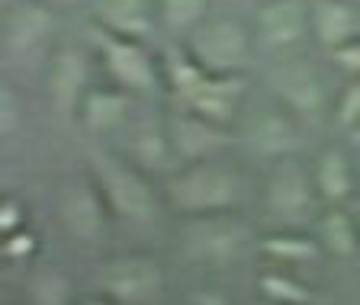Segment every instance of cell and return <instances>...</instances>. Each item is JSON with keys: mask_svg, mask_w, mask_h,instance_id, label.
<instances>
[{"mask_svg": "<svg viewBox=\"0 0 360 305\" xmlns=\"http://www.w3.org/2000/svg\"><path fill=\"white\" fill-rule=\"evenodd\" d=\"M165 103L216 126L235 129L251 100V74H212L187 55L180 42H161Z\"/></svg>", "mask_w": 360, "mask_h": 305, "instance_id": "obj_1", "label": "cell"}, {"mask_svg": "<svg viewBox=\"0 0 360 305\" xmlns=\"http://www.w3.org/2000/svg\"><path fill=\"white\" fill-rule=\"evenodd\" d=\"M167 212L180 219L193 216H216V212H241L255 200L257 183L251 174L232 161L229 155L206 157V161L177 164L171 174L161 177Z\"/></svg>", "mask_w": 360, "mask_h": 305, "instance_id": "obj_2", "label": "cell"}, {"mask_svg": "<svg viewBox=\"0 0 360 305\" xmlns=\"http://www.w3.org/2000/svg\"><path fill=\"white\" fill-rule=\"evenodd\" d=\"M87 171L94 174L106 206H110L116 222L135 225V228H148L165 216V193H161V180L155 183L148 171L132 164L122 151L112 145L94 142L87 148Z\"/></svg>", "mask_w": 360, "mask_h": 305, "instance_id": "obj_3", "label": "cell"}, {"mask_svg": "<svg viewBox=\"0 0 360 305\" xmlns=\"http://www.w3.org/2000/svg\"><path fill=\"white\" fill-rule=\"evenodd\" d=\"M87 45L103 81L116 84L120 90L139 97L142 103L165 100V61H161V52H155L148 42L90 26Z\"/></svg>", "mask_w": 360, "mask_h": 305, "instance_id": "obj_4", "label": "cell"}, {"mask_svg": "<svg viewBox=\"0 0 360 305\" xmlns=\"http://www.w3.org/2000/svg\"><path fill=\"white\" fill-rule=\"evenodd\" d=\"M257 200L264 206V216L277 228H309L325 209L322 196L315 190L312 164L302 155H290L274 164H264Z\"/></svg>", "mask_w": 360, "mask_h": 305, "instance_id": "obj_5", "label": "cell"}, {"mask_svg": "<svg viewBox=\"0 0 360 305\" xmlns=\"http://www.w3.org/2000/svg\"><path fill=\"white\" fill-rule=\"evenodd\" d=\"M261 77H264V93L270 100H277L280 106H286L296 119H302L306 126L328 122L335 93H331L328 81H325V71L306 52L261 61Z\"/></svg>", "mask_w": 360, "mask_h": 305, "instance_id": "obj_6", "label": "cell"}, {"mask_svg": "<svg viewBox=\"0 0 360 305\" xmlns=\"http://www.w3.org/2000/svg\"><path fill=\"white\" fill-rule=\"evenodd\" d=\"M180 45L187 48V55L196 65L212 71V74H251L261 65L251 20L238 13L216 10L200 30H193Z\"/></svg>", "mask_w": 360, "mask_h": 305, "instance_id": "obj_7", "label": "cell"}, {"mask_svg": "<svg viewBox=\"0 0 360 305\" xmlns=\"http://www.w3.org/2000/svg\"><path fill=\"white\" fill-rule=\"evenodd\" d=\"M94 52L90 45L58 42L42 65V100L58 122H77L81 103L94 87Z\"/></svg>", "mask_w": 360, "mask_h": 305, "instance_id": "obj_8", "label": "cell"}, {"mask_svg": "<svg viewBox=\"0 0 360 305\" xmlns=\"http://www.w3.org/2000/svg\"><path fill=\"white\" fill-rule=\"evenodd\" d=\"M255 245V228L241 212H216V216L184 219L180 247L190 261L210 267H232Z\"/></svg>", "mask_w": 360, "mask_h": 305, "instance_id": "obj_9", "label": "cell"}, {"mask_svg": "<svg viewBox=\"0 0 360 305\" xmlns=\"http://www.w3.org/2000/svg\"><path fill=\"white\" fill-rule=\"evenodd\" d=\"M238 148L248 151L251 157H257L261 164H274L280 157L302 155V142H306V122L296 119L286 106H280L277 100L261 103L257 110L241 112L238 126Z\"/></svg>", "mask_w": 360, "mask_h": 305, "instance_id": "obj_10", "label": "cell"}, {"mask_svg": "<svg viewBox=\"0 0 360 305\" xmlns=\"http://www.w3.org/2000/svg\"><path fill=\"white\" fill-rule=\"evenodd\" d=\"M248 20L261 61L306 52V45H312L309 0H257Z\"/></svg>", "mask_w": 360, "mask_h": 305, "instance_id": "obj_11", "label": "cell"}, {"mask_svg": "<svg viewBox=\"0 0 360 305\" xmlns=\"http://www.w3.org/2000/svg\"><path fill=\"white\" fill-rule=\"evenodd\" d=\"M55 219L58 225L81 245H97L103 241L106 228L112 222V212L100 193L94 174L84 167L81 174H68L55 186Z\"/></svg>", "mask_w": 360, "mask_h": 305, "instance_id": "obj_12", "label": "cell"}, {"mask_svg": "<svg viewBox=\"0 0 360 305\" xmlns=\"http://www.w3.org/2000/svg\"><path fill=\"white\" fill-rule=\"evenodd\" d=\"M97 286L120 305H151L165 292V267L142 251L116 254L97 270Z\"/></svg>", "mask_w": 360, "mask_h": 305, "instance_id": "obj_13", "label": "cell"}, {"mask_svg": "<svg viewBox=\"0 0 360 305\" xmlns=\"http://www.w3.org/2000/svg\"><path fill=\"white\" fill-rule=\"evenodd\" d=\"M155 106V103H145ZM139 110L135 119L120 132V145H112L116 151L129 157L132 164H139L142 171H148L151 177H165L177 167V155L171 145V132H167V112L161 110Z\"/></svg>", "mask_w": 360, "mask_h": 305, "instance_id": "obj_14", "label": "cell"}, {"mask_svg": "<svg viewBox=\"0 0 360 305\" xmlns=\"http://www.w3.org/2000/svg\"><path fill=\"white\" fill-rule=\"evenodd\" d=\"M58 10L55 0H13L4 7L0 22V48L4 58H26L32 52H42L45 42L55 36Z\"/></svg>", "mask_w": 360, "mask_h": 305, "instance_id": "obj_15", "label": "cell"}, {"mask_svg": "<svg viewBox=\"0 0 360 305\" xmlns=\"http://www.w3.org/2000/svg\"><path fill=\"white\" fill-rule=\"evenodd\" d=\"M165 112H167V132H171V145H174V155H177V164L206 161V157H219V155H229L232 148H238L235 129L216 126V122L202 119V116L174 110V106H167Z\"/></svg>", "mask_w": 360, "mask_h": 305, "instance_id": "obj_16", "label": "cell"}, {"mask_svg": "<svg viewBox=\"0 0 360 305\" xmlns=\"http://www.w3.org/2000/svg\"><path fill=\"white\" fill-rule=\"evenodd\" d=\"M142 100L120 90L116 84L103 81L94 84L87 90V97L81 103V112H77V126L94 138V142H103V138H112L120 135L129 122L135 119V112L142 110Z\"/></svg>", "mask_w": 360, "mask_h": 305, "instance_id": "obj_17", "label": "cell"}, {"mask_svg": "<svg viewBox=\"0 0 360 305\" xmlns=\"http://www.w3.org/2000/svg\"><path fill=\"white\" fill-rule=\"evenodd\" d=\"M87 20L90 26L148 45L165 39L155 0H87Z\"/></svg>", "mask_w": 360, "mask_h": 305, "instance_id": "obj_18", "label": "cell"}, {"mask_svg": "<svg viewBox=\"0 0 360 305\" xmlns=\"http://www.w3.org/2000/svg\"><path fill=\"white\" fill-rule=\"evenodd\" d=\"M315 190L325 206H347L360 190L357 177V155L347 148V142H328L315 151L312 161Z\"/></svg>", "mask_w": 360, "mask_h": 305, "instance_id": "obj_19", "label": "cell"}, {"mask_svg": "<svg viewBox=\"0 0 360 305\" xmlns=\"http://www.w3.org/2000/svg\"><path fill=\"white\" fill-rule=\"evenodd\" d=\"M312 45L322 55L360 36V0H309Z\"/></svg>", "mask_w": 360, "mask_h": 305, "instance_id": "obj_20", "label": "cell"}, {"mask_svg": "<svg viewBox=\"0 0 360 305\" xmlns=\"http://www.w3.org/2000/svg\"><path fill=\"white\" fill-rule=\"evenodd\" d=\"M312 235L319 238V245L328 257L351 261L360 254V225L354 209L347 206H325L312 225Z\"/></svg>", "mask_w": 360, "mask_h": 305, "instance_id": "obj_21", "label": "cell"}, {"mask_svg": "<svg viewBox=\"0 0 360 305\" xmlns=\"http://www.w3.org/2000/svg\"><path fill=\"white\" fill-rule=\"evenodd\" d=\"M165 42H184L216 13V0H155Z\"/></svg>", "mask_w": 360, "mask_h": 305, "instance_id": "obj_22", "label": "cell"}, {"mask_svg": "<svg viewBox=\"0 0 360 305\" xmlns=\"http://www.w3.org/2000/svg\"><path fill=\"white\" fill-rule=\"evenodd\" d=\"M257 247H261V254H267L270 261H277V264H312L325 254L319 238L306 235L302 228L270 231V235H264V238L257 241Z\"/></svg>", "mask_w": 360, "mask_h": 305, "instance_id": "obj_23", "label": "cell"}, {"mask_svg": "<svg viewBox=\"0 0 360 305\" xmlns=\"http://www.w3.org/2000/svg\"><path fill=\"white\" fill-rule=\"evenodd\" d=\"M257 286H261V296L270 305H312L315 296L306 286L296 280V276L283 273V270H267V273L257 276Z\"/></svg>", "mask_w": 360, "mask_h": 305, "instance_id": "obj_24", "label": "cell"}, {"mask_svg": "<svg viewBox=\"0 0 360 305\" xmlns=\"http://www.w3.org/2000/svg\"><path fill=\"white\" fill-rule=\"evenodd\" d=\"M328 122L338 129V135H347L360 122V77H351L335 90Z\"/></svg>", "mask_w": 360, "mask_h": 305, "instance_id": "obj_25", "label": "cell"}, {"mask_svg": "<svg viewBox=\"0 0 360 305\" xmlns=\"http://www.w3.org/2000/svg\"><path fill=\"white\" fill-rule=\"evenodd\" d=\"M325 58H328V65L335 67L345 81L360 77V36H354L351 42H345V45H338L335 52H328Z\"/></svg>", "mask_w": 360, "mask_h": 305, "instance_id": "obj_26", "label": "cell"}, {"mask_svg": "<svg viewBox=\"0 0 360 305\" xmlns=\"http://www.w3.org/2000/svg\"><path fill=\"white\" fill-rule=\"evenodd\" d=\"M20 116H22V106H20V97H16V87L4 81V87H0V132H4V138L16 135Z\"/></svg>", "mask_w": 360, "mask_h": 305, "instance_id": "obj_27", "label": "cell"}, {"mask_svg": "<svg viewBox=\"0 0 360 305\" xmlns=\"http://www.w3.org/2000/svg\"><path fill=\"white\" fill-rule=\"evenodd\" d=\"M22 222H26V209H22V202L16 200V196H7V200L0 202V231H4V238L13 235V231H20Z\"/></svg>", "mask_w": 360, "mask_h": 305, "instance_id": "obj_28", "label": "cell"}, {"mask_svg": "<svg viewBox=\"0 0 360 305\" xmlns=\"http://www.w3.org/2000/svg\"><path fill=\"white\" fill-rule=\"evenodd\" d=\"M32 251H36V235H30V231L20 228V231H13V235L4 238V254L13 257V261H26Z\"/></svg>", "mask_w": 360, "mask_h": 305, "instance_id": "obj_29", "label": "cell"}, {"mask_svg": "<svg viewBox=\"0 0 360 305\" xmlns=\"http://www.w3.org/2000/svg\"><path fill=\"white\" fill-rule=\"evenodd\" d=\"M180 305H232L229 302V296L225 292H219V290H190L187 296L180 299Z\"/></svg>", "mask_w": 360, "mask_h": 305, "instance_id": "obj_30", "label": "cell"}, {"mask_svg": "<svg viewBox=\"0 0 360 305\" xmlns=\"http://www.w3.org/2000/svg\"><path fill=\"white\" fill-rule=\"evenodd\" d=\"M75 305H120V302L110 299V296H103V292H97V296H87V299H81V302H75Z\"/></svg>", "mask_w": 360, "mask_h": 305, "instance_id": "obj_31", "label": "cell"}, {"mask_svg": "<svg viewBox=\"0 0 360 305\" xmlns=\"http://www.w3.org/2000/svg\"><path fill=\"white\" fill-rule=\"evenodd\" d=\"M345 142H347V148H351L354 155H360V122H357V126L351 129V132L345 135Z\"/></svg>", "mask_w": 360, "mask_h": 305, "instance_id": "obj_32", "label": "cell"}, {"mask_svg": "<svg viewBox=\"0 0 360 305\" xmlns=\"http://www.w3.org/2000/svg\"><path fill=\"white\" fill-rule=\"evenodd\" d=\"M354 216H357V225H360V202H357V206H354Z\"/></svg>", "mask_w": 360, "mask_h": 305, "instance_id": "obj_33", "label": "cell"}, {"mask_svg": "<svg viewBox=\"0 0 360 305\" xmlns=\"http://www.w3.org/2000/svg\"><path fill=\"white\" fill-rule=\"evenodd\" d=\"M357 177H360V155H357Z\"/></svg>", "mask_w": 360, "mask_h": 305, "instance_id": "obj_34", "label": "cell"}, {"mask_svg": "<svg viewBox=\"0 0 360 305\" xmlns=\"http://www.w3.org/2000/svg\"><path fill=\"white\" fill-rule=\"evenodd\" d=\"M55 4H61V0H55Z\"/></svg>", "mask_w": 360, "mask_h": 305, "instance_id": "obj_35", "label": "cell"}, {"mask_svg": "<svg viewBox=\"0 0 360 305\" xmlns=\"http://www.w3.org/2000/svg\"><path fill=\"white\" fill-rule=\"evenodd\" d=\"M255 4H257V0H255Z\"/></svg>", "mask_w": 360, "mask_h": 305, "instance_id": "obj_36", "label": "cell"}]
</instances>
